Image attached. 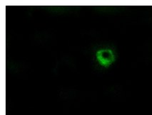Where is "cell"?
<instances>
[{"label":"cell","instance_id":"6da1fadb","mask_svg":"<svg viewBox=\"0 0 152 115\" xmlns=\"http://www.w3.org/2000/svg\"><path fill=\"white\" fill-rule=\"evenodd\" d=\"M116 59V52L111 47L98 48L94 52L95 61L102 68H109L114 64Z\"/></svg>","mask_w":152,"mask_h":115}]
</instances>
